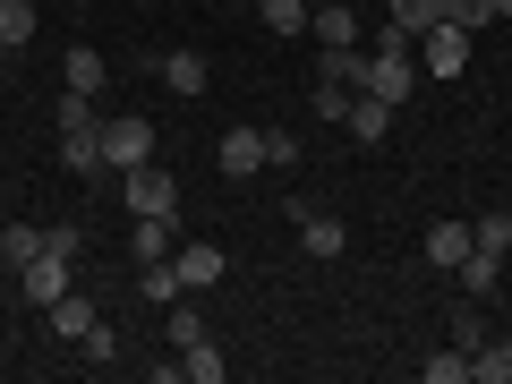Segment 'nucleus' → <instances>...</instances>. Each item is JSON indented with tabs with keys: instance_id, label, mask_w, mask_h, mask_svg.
Listing matches in <instances>:
<instances>
[{
	"instance_id": "nucleus-28",
	"label": "nucleus",
	"mask_w": 512,
	"mask_h": 384,
	"mask_svg": "<svg viewBox=\"0 0 512 384\" xmlns=\"http://www.w3.org/2000/svg\"><path fill=\"white\" fill-rule=\"evenodd\" d=\"M171 342H180V350H188V342H205V316L188 308V299H171Z\"/></svg>"
},
{
	"instance_id": "nucleus-3",
	"label": "nucleus",
	"mask_w": 512,
	"mask_h": 384,
	"mask_svg": "<svg viewBox=\"0 0 512 384\" xmlns=\"http://www.w3.org/2000/svg\"><path fill=\"white\" fill-rule=\"evenodd\" d=\"M461 69H470V35L436 18V26L419 35V77H461Z\"/></svg>"
},
{
	"instance_id": "nucleus-7",
	"label": "nucleus",
	"mask_w": 512,
	"mask_h": 384,
	"mask_svg": "<svg viewBox=\"0 0 512 384\" xmlns=\"http://www.w3.org/2000/svg\"><path fill=\"white\" fill-rule=\"evenodd\" d=\"M94 325H103V308H94L86 291H60V299H52V333H60V342H86Z\"/></svg>"
},
{
	"instance_id": "nucleus-20",
	"label": "nucleus",
	"mask_w": 512,
	"mask_h": 384,
	"mask_svg": "<svg viewBox=\"0 0 512 384\" xmlns=\"http://www.w3.org/2000/svg\"><path fill=\"white\" fill-rule=\"evenodd\" d=\"M436 18H444V26H461V35H478V26H495V0H444Z\"/></svg>"
},
{
	"instance_id": "nucleus-14",
	"label": "nucleus",
	"mask_w": 512,
	"mask_h": 384,
	"mask_svg": "<svg viewBox=\"0 0 512 384\" xmlns=\"http://www.w3.org/2000/svg\"><path fill=\"white\" fill-rule=\"evenodd\" d=\"M43 256V222H0V265H35Z\"/></svg>"
},
{
	"instance_id": "nucleus-18",
	"label": "nucleus",
	"mask_w": 512,
	"mask_h": 384,
	"mask_svg": "<svg viewBox=\"0 0 512 384\" xmlns=\"http://www.w3.org/2000/svg\"><path fill=\"white\" fill-rule=\"evenodd\" d=\"M35 43V0H0V52Z\"/></svg>"
},
{
	"instance_id": "nucleus-22",
	"label": "nucleus",
	"mask_w": 512,
	"mask_h": 384,
	"mask_svg": "<svg viewBox=\"0 0 512 384\" xmlns=\"http://www.w3.org/2000/svg\"><path fill=\"white\" fill-rule=\"evenodd\" d=\"M256 9H265L274 35H308V0H256Z\"/></svg>"
},
{
	"instance_id": "nucleus-5",
	"label": "nucleus",
	"mask_w": 512,
	"mask_h": 384,
	"mask_svg": "<svg viewBox=\"0 0 512 384\" xmlns=\"http://www.w3.org/2000/svg\"><path fill=\"white\" fill-rule=\"evenodd\" d=\"M214 163H222V180H256V163H265V137L256 128H231L214 146Z\"/></svg>"
},
{
	"instance_id": "nucleus-15",
	"label": "nucleus",
	"mask_w": 512,
	"mask_h": 384,
	"mask_svg": "<svg viewBox=\"0 0 512 384\" xmlns=\"http://www.w3.org/2000/svg\"><path fill=\"white\" fill-rule=\"evenodd\" d=\"M453 274H461V291H470V299H487L495 282H504V256H487V248H470V256H461V265H453Z\"/></svg>"
},
{
	"instance_id": "nucleus-26",
	"label": "nucleus",
	"mask_w": 512,
	"mask_h": 384,
	"mask_svg": "<svg viewBox=\"0 0 512 384\" xmlns=\"http://www.w3.org/2000/svg\"><path fill=\"white\" fill-rule=\"evenodd\" d=\"M43 248H52L60 265H77V256H86V231H77V222H52V231H43Z\"/></svg>"
},
{
	"instance_id": "nucleus-30",
	"label": "nucleus",
	"mask_w": 512,
	"mask_h": 384,
	"mask_svg": "<svg viewBox=\"0 0 512 384\" xmlns=\"http://www.w3.org/2000/svg\"><path fill=\"white\" fill-rule=\"evenodd\" d=\"M495 18H512V0H495Z\"/></svg>"
},
{
	"instance_id": "nucleus-16",
	"label": "nucleus",
	"mask_w": 512,
	"mask_h": 384,
	"mask_svg": "<svg viewBox=\"0 0 512 384\" xmlns=\"http://www.w3.org/2000/svg\"><path fill=\"white\" fill-rule=\"evenodd\" d=\"M163 86L171 94H205V52H163Z\"/></svg>"
},
{
	"instance_id": "nucleus-6",
	"label": "nucleus",
	"mask_w": 512,
	"mask_h": 384,
	"mask_svg": "<svg viewBox=\"0 0 512 384\" xmlns=\"http://www.w3.org/2000/svg\"><path fill=\"white\" fill-rule=\"evenodd\" d=\"M18 291H26V299H35V308H52V299H60V291H69V265H60V256H52V248H43V256H35V265H18Z\"/></svg>"
},
{
	"instance_id": "nucleus-29",
	"label": "nucleus",
	"mask_w": 512,
	"mask_h": 384,
	"mask_svg": "<svg viewBox=\"0 0 512 384\" xmlns=\"http://www.w3.org/2000/svg\"><path fill=\"white\" fill-rule=\"evenodd\" d=\"M188 376H197V384H222V350H214V342H188Z\"/></svg>"
},
{
	"instance_id": "nucleus-10",
	"label": "nucleus",
	"mask_w": 512,
	"mask_h": 384,
	"mask_svg": "<svg viewBox=\"0 0 512 384\" xmlns=\"http://www.w3.org/2000/svg\"><path fill=\"white\" fill-rule=\"evenodd\" d=\"M291 222H299V248H308V256H342V222H333V214H308V205H291Z\"/></svg>"
},
{
	"instance_id": "nucleus-27",
	"label": "nucleus",
	"mask_w": 512,
	"mask_h": 384,
	"mask_svg": "<svg viewBox=\"0 0 512 384\" xmlns=\"http://www.w3.org/2000/svg\"><path fill=\"white\" fill-rule=\"evenodd\" d=\"M436 9H444V0H393V26H410V35H427V26H436Z\"/></svg>"
},
{
	"instance_id": "nucleus-12",
	"label": "nucleus",
	"mask_w": 512,
	"mask_h": 384,
	"mask_svg": "<svg viewBox=\"0 0 512 384\" xmlns=\"http://www.w3.org/2000/svg\"><path fill=\"white\" fill-rule=\"evenodd\" d=\"M342 128H350V137H359V146H384V137H393V103H376V94H359Z\"/></svg>"
},
{
	"instance_id": "nucleus-2",
	"label": "nucleus",
	"mask_w": 512,
	"mask_h": 384,
	"mask_svg": "<svg viewBox=\"0 0 512 384\" xmlns=\"http://www.w3.org/2000/svg\"><path fill=\"white\" fill-rule=\"evenodd\" d=\"M120 205L128 214H171V205H180V180H171L163 163H137V171H120Z\"/></svg>"
},
{
	"instance_id": "nucleus-4",
	"label": "nucleus",
	"mask_w": 512,
	"mask_h": 384,
	"mask_svg": "<svg viewBox=\"0 0 512 384\" xmlns=\"http://www.w3.org/2000/svg\"><path fill=\"white\" fill-rule=\"evenodd\" d=\"M171 265H180V282H188V291H214L231 256H222L214 239H180V248H171Z\"/></svg>"
},
{
	"instance_id": "nucleus-1",
	"label": "nucleus",
	"mask_w": 512,
	"mask_h": 384,
	"mask_svg": "<svg viewBox=\"0 0 512 384\" xmlns=\"http://www.w3.org/2000/svg\"><path fill=\"white\" fill-rule=\"evenodd\" d=\"M103 163L111 171L154 163V120H146V111H111V120H103Z\"/></svg>"
},
{
	"instance_id": "nucleus-21",
	"label": "nucleus",
	"mask_w": 512,
	"mask_h": 384,
	"mask_svg": "<svg viewBox=\"0 0 512 384\" xmlns=\"http://www.w3.org/2000/svg\"><path fill=\"white\" fill-rule=\"evenodd\" d=\"M419 376H427V384H470V350H461V342H453V350H436Z\"/></svg>"
},
{
	"instance_id": "nucleus-25",
	"label": "nucleus",
	"mask_w": 512,
	"mask_h": 384,
	"mask_svg": "<svg viewBox=\"0 0 512 384\" xmlns=\"http://www.w3.org/2000/svg\"><path fill=\"white\" fill-rule=\"evenodd\" d=\"M350 103H359V86H316V120H325V128H342Z\"/></svg>"
},
{
	"instance_id": "nucleus-24",
	"label": "nucleus",
	"mask_w": 512,
	"mask_h": 384,
	"mask_svg": "<svg viewBox=\"0 0 512 384\" xmlns=\"http://www.w3.org/2000/svg\"><path fill=\"white\" fill-rule=\"evenodd\" d=\"M180 291H188V282H180V265H171V256H154V265H146V299H163V308H171Z\"/></svg>"
},
{
	"instance_id": "nucleus-23",
	"label": "nucleus",
	"mask_w": 512,
	"mask_h": 384,
	"mask_svg": "<svg viewBox=\"0 0 512 384\" xmlns=\"http://www.w3.org/2000/svg\"><path fill=\"white\" fill-rule=\"evenodd\" d=\"M470 239H478L487 256H512V214H478V222H470Z\"/></svg>"
},
{
	"instance_id": "nucleus-11",
	"label": "nucleus",
	"mask_w": 512,
	"mask_h": 384,
	"mask_svg": "<svg viewBox=\"0 0 512 384\" xmlns=\"http://www.w3.org/2000/svg\"><path fill=\"white\" fill-rule=\"evenodd\" d=\"M478 239H470V222H427V265H444V274H453L461 256H470Z\"/></svg>"
},
{
	"instance_id": "nucleus-19",
	"label": "nucleus",
	"mask_w": 512,
	"mask_h": 384,
	"mask_svg": "<svg viewBox=\"0 0 512 384\" xmlns=\"http://www.w3.org/2000/svg\"><path fill=\"white\" fill-rule=\"evenodd\" d=\"M470 376L478 384H512V342H478L470 350Z\"/></svg>"
},
{
	"instance_id": "nucleus-8",
	"label": "nucleus",
	"mask_w": 512,
	"mask_h": 384,
	"mask_svg": "<svg viewBox=\"0 0 512 384\" xmlns=\"http://www.w3.org/2000/svg\"><path fill=\"white\" fill-rule=\"evenodd\" d=\"M308 26H316V43H325V52H350V43H359V9H342V0L308 9Z\"/></svg>"
},
{
	"instance_id": "nucleus-17",
	"label": "nucleus",
	"mask_w": 512,
	"mask_h": 384,
	"mask_svg": "<svg viewBox=\"0 0 512 384\" xmlns=\"http://www.w3.org/2000/svg\"><path fill=\"white\" fill-rule=\"evenodd\" d=\"M359 77H367V52H359V43H350V52H325V60H316V86H359Z\"/></svg>"
},
{
	"instance_id": "nucleus-9",
	"label": "nucleus",
	"mask_w": 512,
	"mask_h": 384,
	"mask_svg": "<svg viewBox=\"0 0 512 384\" xmlns=\"http://www.w3.org/2000/svg\"><path fill=\"white\" fill-rule=\"evenodd\" d=\"M128 248H137V265H154V256H171V248H180V222H171V214H137Z\"/></svg>"
},
{
	"instance_id": "nucleus-13",
	"label": "nucleus",
	"mask_w": 512,
	"mask_h": 384,
	"mask_svg": "<svg viewBox=\"0 0 512 384\" xmlns=\"http://www.w3.org/2000/svg\"><path fill=\"white\" fill-rule=\"evenodd\" d=\"M60 94H103V52H94V43H77V52L60 60Z\"/></svg>"
}]
</instances>
